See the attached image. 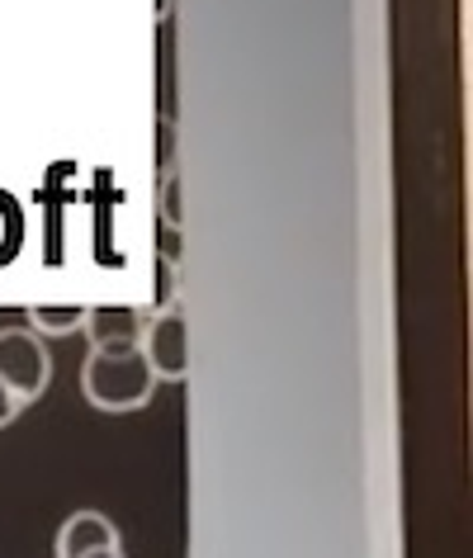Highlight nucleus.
Instances as JSON below:
<instances>
[{"label": "nucleus", "mask_w": 473, "mask_h": 558, "mask_svg": "<svg viewBox=\"0 0 473 558\" xmlns=\"http://www.w3.org/2000/svg\"><path fill=\"white\" fill-rule=\"evenodd\" d=\"M157 374L137 345H90L81 365V393L100 412H137L151 402Z\"/></svg>", "instance_id": "1"}, {"label": "nucleus", "mask_w": 473, "mask_h": 558, "mask_svg": "<svg viewBox=\"0 0 473 558\" xmlns=\"http://www.w3.org/2000/svg\"><path fill=\"white\" fill-rule=\"evenodd\" d=\"M0 384L10 388L20 402H34L48 393L52 384V355L38 331L5 327L0 331Z\"/></svg>", "instance_id": "2"}, {"label": "nucleus", "mask_w": 473, "mask_h": 558, "mask_svg": "<svg viewBox=\"0 0 473 558\" xmlns=\"http://www.w3.org/2000/svg\"><path fill=\"white\" fill-rule=\"evenodd\" d=\"M137 351L151 365L157 379H185L190 374V323L175 308L151 313L143 323V337H137Z\"/></svg>", "instance_id": "3"}, {"label": "nucleus", "mask_w": 473, "mask_h": 558, "mask_svg": "<svg viewBox=\"0 0 473 558\" xmlns=\"http://www.w3.org/2000/svg\"><path fill=\"white\" fill-rule=\"evenodd\" d=\"M119 554V530L100 511H76L58 530V558H114Z\"/></svg>", "instance_id": "4"}, {"label": "nucleus", "mask_w": 473, "mask_h": 558, "mask_svg": "<svg viewBox=\"0 0 473 558\" xmlns=\"http://www.w3.org/2000/svg\"><path fill=\"white\" fill-rule=\"evenodd\" d=\"M147 313L143 308H86L90 345H137Z\"/></svg>", "instance_id": "5"}, {"label": "nucleus", "mask_w": 473, "mask_h": 558, "mask_svg": "<svg viewBox=\"0 0 473 558\" xmlns=\"http://www.w3.org/2000/svg\"><path fill=\"white\" fill-rule=\"evenodd\" d=\"M29 331L38 337H72V331L86 327V308H48V303H34L29 308Z\"/></svg>", "instance_id": "6"}, {"label": "nucleus", "mask_w": 473, "mask_h": 558, "mask_svg": "<svg viewBox=\"0 0 473 558\" xmlns=\"http://www.w3.org/2000/svg\"><path fill=\"white\" fill-rule=\"evenodd\" d=\"M151 313H166L175 308V260L171 256H157V265H151Z\"/></svg>", "instance_id": "7"}, {"label": "nucleus", "mask_w": 473, "mask_h": 558, "mask_svg": "<svg viewBox=\"0 0 473 558\" xmlns=\"http://www.w3.org/2000/svg\"><path fill=\"white\" fill-rule=\"evenodd\" d=\"M20 408H24V402H20L15 393H10L5 384H0V430H5L10 422H15V416H20Z\"/></svg>", "instance_id": "8"}, {"label": "nucleus", "mask_w": 473, "mask_h": 558, "mask_svg": "<svg viewBox=\"0 0 473 558\" xmlns=\"http://www.w3.org/2000/svg\"><path fill=\"white\" fill-rule=\"evenodd\" d=\"M175 185H180V175H166V222H171V228H180V204H175Z\"/></svg>", "instance_id": "9"}, {"label": "nucleus", "mask_w": 473, "mask_h": 558, "mask_svg": "<svg viewBox=\"0 0 473 558\" xmlns=\"http://www.w3.org/2000/svg\"><path fill=\"white\" fill-rule=\"evenodd\" d=\"M114 558H123V549H119V554H114Z\"/></svg>", "instance_id": "10"}]
</instances>
